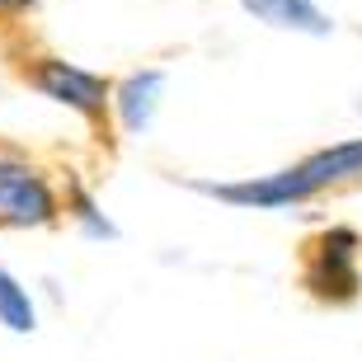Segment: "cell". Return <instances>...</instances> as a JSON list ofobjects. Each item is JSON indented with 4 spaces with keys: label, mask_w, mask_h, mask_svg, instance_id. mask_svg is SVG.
<instances>
[{
    "label": "cell",
    "mask_w": 362,
    "mask_h": 362,
    "mask_svg": "<svg viewBox=\"0 0 362 362\" xmlns=\"http://www.w3.org/2000/svg\"><path fill=\"white\" fill-rule=\"evenodd\" d=\"M57 216L52 184L28 160L0 151V226H47Z\"/></svg>",
    "instance_id": "6da1fadb"
},
{
    "label": "cell",
    "mask_w": 362,
    "mask_h": 362,
    "mask_svg": "<svg viewBox=\"0 0 362 362\" xmlns=\"http://www.w3.org/2000/svg\"><path fill=\"white\" fill-rule=\"evenodd\" d=\"M306 287L329 301H353L358 296V235L353 230H329L310 245L306 259Z\"/></svg>",
    "instance_id": "7a4b0ae2"
},
{
    "label": "cell",
    "mask_w": 362,
    "mask_h": 362,
    "mask_svg": "<svg viewBox=\"0 0 362 362\" xmlns=\"http://www.w3.org/2000/svg\"><path fill=\"white\" fill-rule=\"evenodd\" d=\"M28 81L38 85L47 99L76 108V113H99L104 99H108L104 76H94V71H85V66H71V62H57V57H42L38 66L28 71Z\"/></svg>",
    "instance_id": "3957f363"
},
{
    "label": "cell",
    "mask_w": 362,
    "mask_h": 362,
    "mask_svg": "<svg viewBox=\"0 0 362 362\" xmlns=\"http://www.w3.org/2000/svg\"><path fill=\"white\" fill-rule=\"evenodd\" d=\"M108 99L118 108L122 132H132V136L151 132V122L160 113V99H165V71H132L108 90Z\"/></svg>",
    "instance_id": "277c9868"
},
{
    "label": "cell",
    "mask_w": 362,
    "mask_h": 362,
    "mask_svg": "<svg viewBox=\"0 0 362 362\" xmlns=\"http://www.w3.org/2000/svg\"><path fill=\"white\" fill-rule=\"evenodd\" d=\"M245 14H255L259 24L287 28V33H310V38H329L334 19L315 5V0H240Z\"/></svg>",
    "instance_id": "5b68a950"
},
{
    "label": "cell",
    "mask_w": 362,
    "mask_h": 362,
    "mask_svg": "<svg viewBox=\"0 0 362 362\" xmlns=\"http://www.w3.org/2000/svg\"><path fill=\"white\" fill-rule=\"evenodd\" d=\"M296 170H301V179L310 184V193H320V188L339 184V179L362 175V136L358 141H339V146H329V151H315V156H306Z\"/></svg>",
    "instance_id": "8992f818"
},
{
    "label": "cell",
    "mask_w": 362,
    "mask_h": 362,
    "mask_svg": "<svg viewBox=\"0 0 362 362\" xmlns=\"http://www.w3.org/2000/svg\"><path fill=\"white\" fill-rule=\"evenodd\" d=\"M0 325L10 334H33L38 329V310H33V296L10 269H0Z\"/></svg>",
    "instance_id": "52a82bcc"
},
{
    "label": "cell",
    "mask_w": 362,
    "mask_h": 362,
    "mask_svg": "<svg viewBox=\"0 0 362 362\" xmlns=\"http://www.w3.org/2000/svg\"><path fill=\"white\" fill-rule=\"evenodd\" d=\"M76 216H81L85 235H94V240H113V235H118V226H113L108 216H99V207H94L85 193H76Z\"/></svg>",
    "instance_id": "ba28073f"
},
{
    "label": "cell",
    "mask_w": 362,
    "mask_h": 362,
    "mask_svg": "<svg viewBox=\"0 0 362 362\" xmlns=\"http://www.w3.org/2000/svg\"><path fill=\"white\" fill-rule=\"evenodd\" d=\"M24 5H33V0H0V10H24Z\"/></svg>",
    "instance_id": "9c48e42d"
}]
</instances>
